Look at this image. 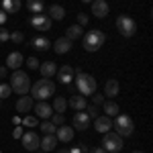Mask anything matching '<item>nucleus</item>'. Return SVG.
Here are the masks:
<instances>
[{"label": "nucleus", "mask_w": 153, "mask_h": 153, "mask_svg": "<svg viewBox=\"0 0 153 153\" xmlns=\"http://www.w3.org/2000/svg\"><path fill=\"white\" fill-rule=\"evenodd\" d=\"M31 94L35 100H45L49 96L55 94V82L51 80V78H41V80H37L33 86H31Z\"/></svg>", "instance_id": "1"}, {"label": "nucleus", "mask_w": 153, "mask_h": 153, "mask_svg": "<svg viewBox=\"0 0 153 153\" xmlns=\"http://www.w3.org/2000/svg\"><path fill=\"white\" fill-rule=\"evenodd\" d=\"M106 43V33L100 29H92L84 35V49L86 51H98Z\"/></svg>", "instance_id": "2"}, {"label": "nucleus", "mask_w": 153, "mask_h": 153, "mask_svg": "<svg viewBox=\"0 0 153 153\" xmlns=\"http://www.w3.org/2000/svg\"><path fill=\"white\" fill-rule=\"evenodd\" d=\"M10 90L16 92V94H23V96L31 90V80H29L27 71L14 70V74L10 76Z\"/></svg>", "instance_id": "3"}, {"label": "nucleus", "mask_w": 153, "mask_h": 153, "mask_svg": "<svg viewBox=\"0 0 153 153\" xmlns=\"http://www.w3.org/2000/svg\"><path fill=\"white\" fill-rule=\"evenodd\" d=\"M78 78H76V90L80 92L82 96H92L96 92V80L90 76V74H84V71H80V74H76Z\"/></svg>", "instance_id": "4"}, {"label": "nucleus", "mask_w": 153, "mask_h": 153, "mask_svg": "<svg viewBox=\"0 0 153 153\" xmlns=\"http://www.w3.org/2000/svg\"><path fill=\"white\" fill-rule=\"evenodd\" d=\"M112 127L117 129V135H120V137H129V135H133V131H135L133 118L129 114H117V120L112 123Z\"/></svg>", "instance_id": "5"}, {"label": "nucleus", "mask_w": 153, "mask_h": 153, "mask_svg": "<svg viewBox=\"0 0 153 153\" xmlns=\"http://www.w3.org/2000/svg\"><path fill=\"white\" fill-rule=\"evenodd\" d=\"M123 137L120 135H117V133H112V131H108V133H104V139H102V149L108 153H118L120 149H123Z\"/></svg>", "instance_id": "6"}, {"label": "nucleus", "mask_w": 153, "mask_h": 153, "mask_svg": "<svg viewBox=\"0 0 153 153\" xmlns=\"http://www.w3.org/2000/svg\"><path fill=\"white\" fill-rule=\"evenodd\" d=\"M117 29L123 37H133L137 33V23L131 16H127V14H120L117 19Z\"/></svg>", "instance_id": "7"}, {"label": "nucleus", "mask_w": 153, "mask_h": 153, "mask_svg": "<svg viewBox=\"0 0 153 153\" xmlns=\"http://www.w3.org/2000/svg\"><path fill=\"white\" fill-rule=\"evenodd\" d=\"M31 27L37 29V31H49V29H51V19H49L45 12L33 14V16H31Z\"/></svg>", "instance_id": "8"}, {"label": "nucleus", "mask_w": 153, "mask_h": 153, "mask_svg": "<svg viewBox=\"0 0 153 153\" xmlns=\"http://www.w3.org/2000/svg\"><path fill=\"white\" fill-rule=\"evenodd\" d=\"M23 147L27 151H37L39 149V141H41V137L37 135L35 131H29V133H23Z\"/></svg>", "instance_id": "9"}, {"label": "nucleus", "mask_w": 153, "mask_h": 153, "mask_svg": "<svg viewBox=\"0 0 153 153\" xmlns=\"http://www.w3.org/2000/svg\"><path fill=\"white\" fill-rule=\"evenodd\" d=\"M90 4H92V14L96 19H104L106 14L110 12V6H108L106 0H92Z\"/></svg>", "instance_id": "10"}, {"label": "nucleus", "mask_w": 153, "mask_h": 153, "mask_svg": "<svg viewBox=\"0 0 153 153\" xmlns=\"http://www.w3.org/2000/svg\"><path fill=\"white\" fill-rule=\"evenodd\" d=\"M90 120H92V118L88 117L86 110H78L76 117H74V127H76L78 131H86L88 127H90Z\"/></svg>", "instance_id": "11"}, {"label": "nucleus", "mask_w": 153, "mask_h": 153, "mask_svg": "<svg viewBox=\"0 0 153 153\" xmlns=\"http://www.w3.org/2000/svg\"><path fill=\"white\" fill-rule=\"evenodd\" d=\"M94 129L98 131V133H108V131L112 129V120H110V117H106V114H102V117H96L94 118Z\"/></svg>", "instance_id": "12"}, {"label": "nucleus", "mask_w": 153, "mask_h": 153, "mask_svg": "<svg viewBox=\"0 0 153 153\" xmlns=\"http://www.w3.org/2000/svg\"><path fill=\"white\" fill-rule=\"evenodd\" d=\"M23 63H25V57H23V53H19V51H12L10 55L6 57V68L8 70H19Z\"/></svg>", "instance_id": "13"}, {"label": "nucleus", "mask_w": 153, "mask_h": 153, "mask_svg": "<svg viewBox=\"0 0 153 153\" xmlns=\"http://www.w3.org/2000/svg\"><path fill=\"white\" fill-rule=\"evenodd\" d=\"M33 110H35L37 118H43V120H45V118H49L51 114H53V108H51L49 104H45L43 100H41V102H37V104L33 106Z\"/></svg>", "instance_id": "14"}, {"label": "nucleus", "mask_w": 153, "mask_h": 153, "mask_svg": "<svg viewBox=\"0 0 153 153\" xmlns=\"http://www.w3.org/2000/svg\"><path fill=\"white\" fill-rule=\"evenodd\" d=\"M55 137H57V141L61 143H70L71 139H74V127H57V131H55Z\"/></svg>", "instance_id": "15"}, {"label": "nucleus", "mask_w": 153, "mask_h": 153, "mask_svg": "<svg viewBox=\"0 0 153 153\" xmlns=\"http://www.w3.org/2000/svg\"><path fill=\"white\" fill-rule=\"evenodd\" d=\"M33 98H31V96H21V98H19V100H16V110H19V112H21V114H27V112H29V110H33Z\"/></svg>", "instance_id": "16"}, {"label": "nucleus", "mask_w": 153, "mask_h": 153, "mask_svg": "<svg viewBox=\"0 0 153 153\" xmlns=\"http://www.w3.org/2000/svg\"><path fill=\"white\" fill-rule=\"evenodd\" d=\"M71 43H74V41H70L68 37H59L57 41L53 43V51H55L57 55H61V53H68V51L71 49Z\"/></svg>", "instance_id": "17"}, {"label": "nucleus", "mask_w": 153, "mask_h": 153, "mask_svg": "<svg viewBox=\"0 0 153 153\" xmlns=\"http://www.w3.org/2000/svg\"><path fill=\"white\" fill-rule=\"evenodd\" d=\"M57 143L59 141H57V137H55V135H45V137L39 141V147L47 153V151H53V149L57 147Z\"/></svg>", "instance_id": "18"}, {"label": "nucleus", "mask_w": 153, "mask_h": 153, "mask_svg": "<svg viewBox=\"0 0 153 153\" xmlns=\"http://www.w3.org/2000/svg\"><path fill=\"white\" fill-rule=\"evenodd\" d=\"M0 6H2V10L6 12H10V14H14V12H19L21 10V0H0Z\"/></svg>", "instance_id": "19"}, {"label": "nucleus", "mask_w": 153, "mask_h": 153, "mask_svg": "<svg viewBox=\"0 0 153 153\" xmlns=\"http://www.w3.org/2000/svg\"><path fill=\"white\" fill-rule=\"evenodd\" d=\"M57 74H59V82L61 84H70L76 76H74V68L71 65H61L57 70Z\"/></svg>", "instance_id": "20"}, {"label": "nucleus", "mask_w": 153, "mask_h": 153, "mask_svg": "<svg viewBox=\"0 0 153 153\" xmlns=\"http://www.w3.org/2000/svg\"><path fill=\"white\" fill-rule=\"evenodd\" d=\"M39 71L43 78H53L57 74V65L53 61H45V63H39Z\"/></svg>", "instance_id": "21"}, {"label": "nucleus", "mask_w": 153, "mask_h": 153, "mask_svg": "<svg viewBox=\"0 0 153 153\" xmlns=\"http://www.w3.org/2000/svg\"><path fill=\"white\" fill-rule=\"evenodd\" d=\"M118 90H120V84H118L117 80H106V84H104V94L108 96V98L118 96Z\"/></svg>", "instance_id": "22"}, {"label": "nucleus", "mask_w": 153, "mask_h": 153, "mask_svg": "<svg viewBox=\"0 0 153 153\" xmlns=\"http://www.w3.org/2000/svg\"><path fill=\"white\" fill-rule=\"evenodd\" d=\"M70 106L74 110H84V108L88 106V100H86V96H82V94H74L70 98Z\"/></svg>", "instance_id": "23"}, {"label": "nucleus", "mask_w": 153, "mask_h": 153, "mask_svg": "<svg viewBox=\"0 0 153 153\" xmlns=\"http://www.w3.org/2000/svg\"><path fill=\"white\" fill-rule=\"evenodd\" d=\"M65 37H68L70 41H76V39L84 37V27H80V25H71V27H68V31H65Z\"/></svg>", "instance_id": "24"}, {"label": "nucleus", "mask_w": 153, "mask_h": 153, "mask_svg": "<svg viewBox=\"0 0 153 153\" xmlns=\"http://www.w3.org/2000/svg\"><path fill=\"white\" fill-rule=\"evenodd\" d=\"M49 19H55V21H61L63 16H65V8L63 6H59V4H51L49 6Z\"/></svg>", "instance_id": "25"}, {"label": "nucleus", "mask_w": 153, "mask_h": 153, "mask_svg": "<svg viewBox=\"0 0 153 153\" xmlns=\"http://www.w3.org/2000/svg\"><path fill=\"white\" fill-rule=\"evenodd\" d=\"M27 8L33 14H39V12H45V4L43 0H27Z\"/></svg>", "instance_id": "26"}, {"label": "nucleus", "mask_w": 153, "mask_h": 153, "mask_svg": "<svg viewBox=\"0 0 153 153\" xmlns=\"http://www.w3.org/2000/svg\"><path fill=\"white\" fill-rule=\"evenodd\" d=\"M102 110H104V114L106 117H117L118 114V104L117 102H102Z\"/></svg>", "instance_id": "27"}, {"label": "nucleus", "mask_w": 153, "mask_h": 153, "mask_svg": "<svg viewBox=\"0 0 153 153\" xmlns=\"http://www.w3.org/2000/svg\"><path fill=\"white\" fill-rule=\"evenodd\" d=\"M33 47L39 49V51H45V49L51 47V43H49V39H45V37H37V39H33Z\"/></svg>", "instance_id": "28"}, {"label": "nucleus", "mask_w": 153, "mask_h": 153, "mask_svg": "<svg viewBox=\"0 0 153 153\" xmlns=\"http://www.w3.org/2000/svg\"><path fill=\"white\" fill-rule=\"evenodd\" d=\"M39 127L43 129V133H45V135H55V131H57V127H55L51 120H43Z\"/></svg>", "instance_id": "29"}, {"label": "nucleus", "mask_w": 153, "mask_h": 153, "mask_svg": "<svg viewBox=\"0 0 153 153\" xmlns=\"http://www.w3.org/2000/svg\"><path fill=\"white\" fill-rule=\"evenodd\" d=\"M65 106H68V100H65V98H61V96H55V100H53V108H55L57 112H63V110H65Z\"/></svg>", "instance_id": "30"}, {"label": "nucleus", "mask_w": 153, "mask_h": 153, "mask_svg": "<svg viewBox=\"0 0 153 153\" xmlns=\"http://www.w3.org/2000/svg\"><path fill=\"white\" fill-rule=\"evenodd\" d=\"M51 123H53L55 127H61V125L65 123V117H63V112H55V114H51Z\"/></svg>", "instance_id": "31"}, {"label": "nucleus", "mask_w": 153, "mask_h": 153, "mask_svg": "<svg viewBox=\"0 0 153 153\" xmlns=\"http://www.w3.org/2000/svg\"><path fill=\"white\" fill-rule=\"evenodd\" d=\"M10 86H8V84H0V100H2V98H8V96H10Z\"/></svg>", "instance_id": "32"}, {"label": "nucleus", "mask_w": 153, "mask_h": 153, "mask_svg": "<svg viewBox=\"0 0 153 153\" xmlns=\"http://www.w3.org/2000/svg\"><path fill=\"white\" fill-rule=\"evenodd\" d=\"M23 125H25V127H37V125H39V118H37V117H25L23 118Z\"/></svg>", "instance_id": "33"}, {"label": "nucleus", "mask_w": 153, "mask_h": 153, "mask_svg": "<svg viewBox=\"0 0 153 153\" xmlns=\"http://www.w3.org/2000/svg\"><path fill=\"white\" fill-rule=\"evenodd\" d=\"M10 41H12V43H23L25 35L21 33V31H14V33H10Z\"/></svg>", "instance_id": "34"}, {"label": "nucleus", "mask_w": 153, "mask_h": 153, "mask_svg": "<svg viewBox=\"0 0 153 153\" xmlns=\"http://www.w3.org/2000/svg\"><path fill=\"white\" fill-rule=\"evenodd\" d=\"M86 108H88L86 112H88V117H90V118H96V117H98V110H100V108H98L96 104H88Z\"/></svg>", "instance_id": "35"}, {"label": "nucleus", "mask_w": 153, "mask_h": 153, "mask_svg": "<svg viewBox=\"0 0 153 153\" xmlns=\"http://www.w3.org/2000/svg\"><path fill=\"white\" fill-rule=\"evenodd\" d=\"M27 68H29V70H39V59L37 57H27Z\"/></svg>", "instance_id": "36"}, {"label": "nucleus", "mask_w": 153, "mask_h": 153, "mask_svg": "<svg viewBox=\"0 0 153 153\" xmlns=\"http://www.w3.org/2000/svg\"><path fill=\"white\" fill-rule=\"evenodd\" d=\"M78 25H80V27H86V25H88V14L80 12V14H78Z\"/></svg>", "instance_id": "37"}, {"label": "nucleus", "mask_w": 153, "mask_h": 153, "mask_svg": "<svg viewBox=\"0 0 153 153\" xmlns=\"http://www.w3.org/2000/svg\"><path fill=\"white\" fill-rule=\"evenodd\" d=\"M8 39H10V33H8L6 29H2V27H0V43H4V41H8Z\"/></svg>", "instance_id": "38"}, {"label": "nucleus", "mask_w": 153, "mask_h": 153, "mask_svg": "<svg viewBox=\"0 0 153 153\" xmlns=\"http://www.w3.org/2000/svg\"><path fill=\"white\" fill-rule=\"evenodd\" d=\"M102 102H104V96L102 94H92V104H102Z\"/></svg>", "instance_id": "39"}, {"label": "nucleus", "mask_w": 153, "mask_h": 153, "mask_svg": "<svg viewBox=\"0 0 153 153\" xmlns=\"http://www.w3.org/2000/svg\"><path fill=\"white\" fill-rule=\"evenodd\" d=\"M12 137H14V139H21V137H23V129H21V127H16L14 133H12Z\"/></svg>", "instance_id": "40"}, {"label": "nucleus", "mask_w": 153, "mask_h": 153, "mask_svg": "<svg viewBox=\"0 0 153 153\" xmlns=\"http://www.w3.org/2000/svg\"><path fill=\"white\" fill-rule=\"evenodd\" d=\"M6 74H8V68H6V65H0V80H4Z\"/></svg>", "instance_id": "41"}, {"label": "nucleus", "mask_w": 153, "mask_h": 153, "mask_svg": "<svg viewBox=\"0 0 153 153\" xmlns=\"http://www.w3.org/2000/svg\"><path fill=\"white\" fill-rule=\"evenodd\" d=\"M6 16H8V14H6V12H4L2 8H0V27H2V25L6 23Z\"/></svg>", "instance_id": "42"}, {"label": "nucleus", "mask_w": 153, "mask_h": 153, "mask_svg": "<svg viewBox=\"0 0 153 153\" xmlns=\"http://www.w3.org/2000/svg\"><path fill=\"white\" fill-rule=\"evenodd\" d=\"M70 153H82V145H78V147H71Z\"/></svg>", "instance_id": "43"}, {"label": "nucleus", "mask_w": 153, "mask_h": 153, "mask_svg": "<svg viewBox=\"0 0 153 153\" xmlns=\"http://www.w3.org/2000/svg\"><path fill=\"white\" fill-rule=\"evenodd\" d=\"M90 153H108V151H104L102 147H96V149H92V151H90Z\"/></svg>", "instance_id": "44"}, {"label": "nucleus", "mask_w": 153, "mask_h": 153, "mask_svg": "<svg viewBox=\"0 0 153 153\" xmlns=\"http://www.w3.org/2000/svg\"><path fill=\"white\" fill-rule=\"evenodd\" d=\"M82 153H90V149H88V145H82Z\"/></svg>", "instance_id": "45"}, {"label": "nucleus", "mask_w": 153, "mask_h": 153, "mask_svg": "<svg viewBox=\"0 0 153 153\" xmlns=\"http://www.w3.org/2000/svg\"><path fill=\"white\" fill-rule=\"evenodd\" d=\"M57 153H70V149H68V147H63V149H59Z\"/></svg>", "instance_id": "46"}, {"label": "nucleus", "mask_w": 153, "mask_h": 153, "mask_svg": "<svg viewBox=\"0 0 153 153\" xmlns=\"http://www.w3.org/2000/svg\"><path fill=\"white\" fill-rule=\"evenodd\" d=\"M82 2H92V0H82Z\"/></svg>", "instance_id": "47"}, {"label": "nucleus", "mask_w": 153, "mask_h": 153, "mask_svg": "<svg viewBox=\"0 0 153 153\" xmlns=\"http://www.w3.org/2000/svg\"><path fill=\"white\" fill-rule=\"evenodd\" d=\"M135 153H141V151H135Z\"/></svg>", "instance_id": "48"}, {"label": "nucleus", "mask_w": 153, "mask_h": 153, "mask_svg": "<svg viewBox=\"0 0 153 153\" xmlns=\"http://www.w3.org/2000/svg\"><path fill=\"white\" fill-rule=\"evenodd\" d=\"M43 153H45V151H43Z\"/></svg>", "instance_id": "49"}, {"label": "nucleus", "mask_w": 153, "mask_h": 153, "mask_svg": "<svg viewBox=\"0 0 153 153\" xmlns=\"http://www.w3.org/2000/svg\"><path fill=\"white\" fill-rule=\"evenodd\" d=\"M0 153H2V151H0Z\"/></svg>", "instance_id": "50"}]
</instances>
